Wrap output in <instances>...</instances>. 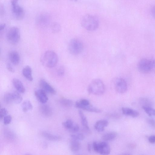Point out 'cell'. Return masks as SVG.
<instances>
[{
	"label": "cell",
	"instance_id": "cell-1",
	"mask_svg": "<svg viewBox=\"0 0 155 155\" xmlns=\"http://www.w3.org/2000/svg\"><path fill=\"white\" fill-rule=\"evenodd\" d=\"M81 24L85 29L89 31H94L98 28L99 21L96 16L91 14H86L81 18Z\"/></svg>",
	"mask_w": 155,
	"mask_h": 155
},
{
	"label": "cell",
	"instance_id": "cell-2",
	"mask_svg": "<svg viewBox=\"0 0 155 155\" xmlns=\"http://www.w3.org/2000/svg\"><path fill=\"white\" fill-rule=\"evenodd\" d=\"M58 59V55L54 51L48 50L42 55L41 61L44 66L48 68H52L56 65Z\"/></svg>",
	"mask_w": 155,
	"mask_h": 155
},
{
	"label": "cell",
	"instance_id": "cell-3",
	"mask_svg": "<svg viewBox=\"0 0 155 155\" xmlns=\"http://www.w3.org/2000/svg\"><path fill=\"white\" fill-rule=\"evenodd\" d=\"M87 91L88 93L95 95L103 94L105 91V87L103 81L97 79L93 80L89 85Z\"/></svg>",
	"mask_w": 155,
	"mask_h": 155
},
{
	"label": "cell",
	"instance_id": "cell-4",
	"mask_svg": "<svg viewBox=\"0 0 155 155\" xmlns=\"http://www.w3.org/2000/svg\"><path fill=\"white\" fill-rule=\"evenodd\" d=\"M84 45L82 41L78 39L74 38L69 41L68 49L72 54L77 55L81 54L83 50Z\"/></svg>",
	"mask_w": 155,
	"mask_h": 155
},
{
	"label": "cell",
	"instance_id": "cell-5",
	"mask_svg": "<svg viewBox=\"0 0 155 155\" xmlns=\"http://www.w3.org/2000/svg\"><path fill=\"white\" fill-rule=\"evenodd\" d=\"M94 150L102 155H108L110 152V146L107 141H94L92 145Z\"/></svg>",
	"mask_w": 155,
	"mask_h": 155
},
{
	"label": "cell",
	"instance_id": "cell-6",
	"mask_svg": "<svg viewBox=\"0 0 155 155\" xmlns=\"http://www.w3.org/2000/svg\"><path fill=\"white\" fill-rule=\"evenodd\" d=\"M154 62V59L143 58L139 61L138 67L141 73H147L153 70Z\"/></svg>",
	"mask_w": 155,
	"mask_h": 155
},
{
	"label": "cell",
	"instance_id": "cell-7",
	"mask_svg": "<svg viewBox=\"0 0 155 155\" xmlns=\"http://www.w3.org/2000/svg\"><path fill=\"white\" fill-rule=\"evenodd\" d=\"M6 38L8 41L12 44H16L18 43L20 38L19 28L16 27L10 28L7 32Z\"/></svg>",
	"mask_w": 155,
	"mask_h": 155
},
{
	"label": "cell",
	"instance_id": "cell-8",
	"mask_svg": "<svg viewBox=\"0 0 155 155\" xmlns=\"http://www.w3.org/2000/svg\"><path fill=\"white\" fill-rule=\"evenodd\" d=\"M18 0H11L12 10L14 17L17 20H21L25 16L23 8L19 5Z\"/></svg>",
	"mask_w": 155,
	"mask_h": 155
},
{
	"label": "cell",
	"instance_id": "cell-9",
	"mask_svg": "<svg viewBox=\"0 0 155 155\" xmlns=\"http://www.w3.org/2000/svg\"><path fill=\"white\" fill-rule=\"evenodd\" d=\"M114 86L116 91L120 94L125 93L127 91V82L123 78H116L114 82Z\"/></svg>",
	"mask_w": 155,
	"mask_h": 155
},
{
	"label": "cell",
	"instance_id": "cell-10",
	"mask_svg": "<svg viewBox=\"0 0 155 155\" xmlns=\"http://www.w3.org/2000/svg\"><path fill=\"white\" fill-rule=\"evenodd\" d=\"M39 85L41 89L46 93L52 94H56L55 89L45 79H41L39 81Z\"/></svg>",
	"mask_w": 155,
	"mask_h": 155
},
{
	"label": "cell",
	"instance_id": "cell-11",
	"mask_svg": "<svg viewBox=\"0 0 155 155\" xmlns=\"http://www.w3.org/2000/svg\"><path fill=\"white\" fill-rule=\"evenodd\" d=\"M35 94L38 101L42 104H45L48 101V97L46 92L41 89L35 90Z\"/></svg>",
	"mask_w": 155,
	"mask_h": 155
},
{
	"label": "cell",
	"instance_id": "cell-12",
	"mask_svg": "<svg viewBox=\"0 0 155 155\" xmlns=\"http://www.w3.org/2000/svg\"><path fill=\"white\" fill-rule=\"evenodd\" d=\"M78 113L80 117L81 124L84 130L87 132L90 133L87 119L83 112L81 110H78Z\"/></svg>",
	"mask_w": 155,
	"mask_h": 155
},
{
	"label": "cell",
	"instance_id": "cell-13",
	"mask_svg": "<svg viewBox=\"0 0 155 155\" xmlns=\"http://www.w3.org/2000/svg\"><path fill=\"white\" fill-rule=\"evenodd\" d=\"M8 58L11 62L14 65L18 64L20 62V56L16 51H10L8 54Z\"/></svg>",
	"mask_w": 155,
	"mask_h": 155
},
{
	"label": "cell",
	"instance_id": "cell-14",
	"mask_svg": "<svg viewBox=\"0 0 155 155\" xmlns=\"http://www.w3.org/2000/svg\"><path fill=\"white\" fill-rule=\"evenodd\" d=\"M12 83L15 88L18 92L21 93H25V88L21 81L18 78H15L12 79Z\"/></svg>",
	"mask_w": 155,
	"mask_h": 155
},
{
	"label": "cell",
	"instance_id": "cell-15",
	"mask_svg": "<svg viewBox=\"0 0 155 155\" xmlns=\"http://www.w3.org/2000/svg\"><path fill=\"white\" fill-rule=\"evenodd\" d=\"M108 124V121L106 120H99L95 123L94 128L97 131L101 132L104 131L105 127L107 126Z\"/></svg>",
	"mask_w": 155,
	"mask_h": 155
},
{
	"label": "cell",
	"instance_id": "cell-16",
	"mask_svg": "<svg viewBox=\"0 0 155 155\" xmlns=\"http://www.w3.org/2000/svg\"><path fill=\"white\" fill-rule=\"evenodd\" d=\"M39 110L41 114L43 116L48 117L52 114V111L51 108L48 105L43 104L39 107Z\"/></svg>",
	"mask_w": 155,
	"mask_h": 155
},
{
	"label": "cell",
	"instance_id": "cell-17",
	"mask_svg": "<svg viewBox=\"0 0 155 155\" xmlns=\"http://www.w3.org/2000/svg\"><path fill=\"white\" fill-rule=\"evenodd\" d=\"M121 110L123 114L125 115L136 117L139 115V113L137 111L130 108L123 107Z\"/></svg>",
	"mask_w": 155,
	"mask_h": 155
},
{
	"label": "cell",
	"instance_id": "cell-18",
	"mask_svg": "<svg viewBox=\"0 0 155 155\" xmlns=\"http://www.w3.org/2000/svg\"><path fill=\"white\" fill-rule=\"evenodd\" d=\"M22 74L23 76L28 81H31L33 80L32 70L29 66H25L22 70Z\"/></svg>",
	"mask_w": 155,
	"mask_h": 155
},
{
	"label": "cell",
	"instance_id": "cell-19",
	"mask_svg": "<svg viewBox=\"0 0 155 155\" xmlns=\"http://www.w3.org/2000/svg\"><path fill=\"white\" fill-rule=\"evenodd\" d=\"M42 136L45 139L52 141H58L60 140L61 137L60 136L52 134L45 131L41 132Z\"/></svg>",
	"mask_w": 155,
	"mask_h": 155
},
{
	"label": "cell",
	"instance_id": "cell-20",
	"mask_svg": "<svg viewBox=\"0 0 155 155\" xmlns=\"http://www.w3.org/2000/svg\"><path fill=\"white\" fill-rule=\"evenodd\" d=\"M49 21L48 16L46 14H41L37 17L36 18L37 23L41 26H44L46 25Z\"/></svg>",
	"mask_w": 155,
	"mask_h": 155
},
{
	"label": "cell",
	"instance_id": "cell-21",
	"mask_svg": "<svg viewBox=\"0 0 155 155\" xmlns=\"http://www.w3.org/2000/svg\"><path fill=\"white\" fill-rule=\"evenodd\" d=\"M71 151L74 153L78 152L81 148V144L79 141L71 139L70 144Z\"/></svg>",
	"mask_w": 155,
	"mask_h": 155
},
{
	"label": "cell",
	"instance_id": "cell-22",
	"mask_svg": "<svg viewBox=\"0 0 155 155\" xmlns=\"http://www.w3.org/2000/svg\"><path fill=\"white\" fill-rule=\"evenodd\" d=\"M3 134L5 138L9 141H13L15 139V136L14 133L8 129H4Z\"/></svg>",
	"mask_w": 155,
	"mask_h": 155
},
{
	"label": "cell",
	"instance_id": "cell-23",
	"mask_svg": "<svg viewBox=\"0 0 155 155\" xmlns=\"http://www.w3.org/2000/svg\"><path fill=\"white\" fill-rule=\"evenodd\" d=\"M117 135V133L115 132H109L103 135L102 139L103 140L105 141H110L115 139Z\"/></svg>",
	"mask_w": 155,
	"mask_h": 155
},
{
	"label": "cell",
	"instance_id": "cell-24",
	"mask_svg": "<svg viewBox=\"0 0 155 155\" xmlns=\"http://www.w3.org/2000/svg\"><path fill=\"white\" fill-rule=\"evenodd\" d=\"M21 107L23 111L24 112H26L31 110L33 109V106L29 100H26L22 103Z\"/></svg>",
	"mask_w": 155,
	"mask_h": 155
},
{
	"label": "cell",
	"instance_id": "cell-25",
	"mask_svg": "<svg viewBox=\"0 0 155 155\" xmlns=\"http://www.w3.org/2000/svg\"><path fill=\"white\" fill-rule=\"evenodd\" d=\"M13 103L18 104L20 103L22 100V97L18 91L12 92Z\"/></svg>",
	"mask_w": 155,
	"mask_h": 155
},
{
	"label": "cell",
	"instance_id": "cell-26",
	"mask_svg": "<svg viewBox=\"0 0 155 155\" xmlns=\"http://www.w3.org/2000/svg\"><path fill=\"white\" fill-rule=\"evenodd\" d=\"M75 123L71 119H68L63 122L62 124L66 129L71 131Z\"/></svg>",
	"mask_w": 155,
	"mask_h": 155
},
{
	"label": "cell",
	"instance_id": "cell-27",
	"mask_svg": "<svg viewBox=\"0 0 155 155\" xmlns=\"http://www.w3.org/2000/svg\"><path fill=\"white\" fill-rule=\"evenodd\" d=\"M59 102L61 105L66 107H71L73 104V102L71 100L64 98L60 99Z\"/></svg>",
	"mask_w": 155,
	"mask_h": 155
},
{
	"label": "cell",
	"instance_id": "cell-28",
	"mask_svg": "<svg viewBox=\"0 0 155 155\" xmlns=\"http://www.w3.org/2000/svg\"><path fill=\"white\" fill-rule=\"evenodd\" d=\"M142 108L149 116H155V109L151 107L143 106Z\"/></svg>",
	"mask_w": 155,
	"mask_h": 155
},
{
	"label": "cell",
	"instance_id": "cell-29",
	"mask_svg": "<svg viewBox=\"0 0 155 155\" xmlns=\"http://www.w3.org/2000/svg\"><path fill=\"white\" fill-rule=\"evenodd\" d=\"M71 139L80 141L83 140L85 138V136L82 133H75L71 134Z\"/></svg>",
	"mask_w": 155,
	"mask_h": 155
},
{
	"label": "cell",
	"instance_id": "cell-30",
	"mask_svg": "<svg viewBox=\"0 0 155 155\" xmlns=\"http://www.w3.org/2000/svg\"><path fill=\"white\" fill-rule=\"evenodd\" d=\"M4 101L7 104H9L13 103L12 92H8L4 95Z\"/></svg>",
	"mask_w": 155,
	"mask_h": 155
},
{
	"label": "cell",
	"instance_id": "cell-31",
	"mask_svg": "<svg viewBox=\"0 0 155 155\" xmlns=\"http://www.w3.org/2000/svg\"><path fill=\"white\" fill-rule=\"evenodd\" d=\"M140 102L143 106L151 107L152 104V102L147 98H142L140 99Z\"/></svg>",
	"mask_w": 155,
	"mask_h": 155
},
{
	"label": "cell",
	"instance_id": "cell-32",
	"mask_svg": "<svg viewBox=\"0 0 155 155\" xmlns=\"http://www.w3.org/2000/svg\"><path fill=\"white\" fill-rule=\"evenodd\" d=\"M65 69L63 65L60 66L57 69V75L59 76H62L64 74Z\"/></svg>",
	"mask_w": 155,
	"mask_h": 155
},
{
	"label": "cell",
	"instance_id": "cell-33",
	"mask_svg": "<svg viewBox=\"0 0 155 155\" xmlns=\"http://www.w3.org/2000/svg\"><path fill=\"white\" fill-rule=\"evenodd\" d=\"M60 25L57 23H55L53 24L52 26V30L54 33L59 32L61 30Z\"/></svg>",
	"mask_w": 155,
	"mask_h": 155
},
{
	"label": "cell",
	"instance_id": "cell-34",
	"mask_svg": "<svg viewBox=\"0 0 155 155\" xmlns=\"http://www.w3.org/2000/svg\"><path fill=\"white\" fill-rule=\"evenodd\" d=\"M8 113L7 110L4 108H1L0 110V118L2 119Z\"/></svg>",
	"mask_w": 155,
	"mask_h": 155
},
{
	"label": "cell",
	"instance_id": "cell-35",
	"mask_svg": "<svg viewBox=\"0 0 155 155\" xmlns=\"http://www.w3.org/2000/svg\"><path fill=\"white\" fill-rule=\"evenodd\" d=\"M3 123L5 125H8L11 123L12 120V116L10 115H7L3 119Z\"/></svg>",
	"mask_w": 155,
	"mask_h": 155
},
{
	"label": "cell",
	"instance_id": "cell-36",
	"mask_svg": "<svg viewBox=\"0 0 155 155\" xmlns=\"http://www.w3.org/2000/svg\"><path fill=\"white\" fill-rule=\"evenodd\" d=\"M6 68L7 70L12 73H14L15 72V70L12 66L11 64L8 63L6 65Z\"/></svg>",
	"mask_w": 155,
	"mask_h": 155
},
{
	"label": "cell",
	"instance_id": "cell-37",
	"mask_svg": "<svg viewBox=\"0 0 155 155\" xmlns=\"http://www.w3.org/2000/svg\"><path fill=\"white\" fill-rule=\"evenodd\" d=\"M148 123L152 127L155 128V120L152 119H149L147 120Z\"/></svg>",
	"mask_w": 155,
	"mask_h": 155
},
{
	"label": "cell",
	"instance_id": "cell-38",
	"mask_svg": "<svg viewBox=\"0 0 155 155\" xmlns=\"http://www.w3.org/2000/svg\"><path fill=\"white\" fill-rule=\"evenodd\" d=\"M149 142L152 143H155V136L151 135L148 138Z\"/></svg>",
	"mask_w": 155,
	"mask_h": 155
},
{
	"label": "cell",
	"instance_id": "cell-39",
	"mask_svg": "<svg viewBox=\"0 0 155 155\" xmlns=\"http://www.w3.org/2000/svg\"><path fill=\"white\" fill-rule=\"evenodd\" d=\"M150 13L152 16L155 19V5L151 8Z\"/></svg>",
	"mask_w": 155,
	"mask_h": 155
},
{
	"label": "cell",
	"instance_id": "cell-40",
	"mask_svg": "<svg viewBox=\"0 0 155 155\" xmlns=\"http://www.w3.org/2000/svg\"><path fill=\"white\" fill-rule=\"evenodd\" d=\"M5 10L4 6L3 5H1L0 6V14L1 15H2L4 14Z\"/></svg>",
	"mask_w": 155,
	"mask_h": 155
},
{
	"label": "cell",
	"instance_id": "cell-41",
	"mask_svg": "<svg viewBox=\"0 0 155 155\" xmlns=\"http://www.w3.org/2000/svg\"><path fill=\"white\" fill-rule=\"evenodd\" d=\"M6 27V24H2L0 25V31L4 30Z\"/></svg>",
	"mask_w": 155,
	"mask_h": 155
},
{
	"label": "cell",
	"instance_id": "cell-42",
	"mask_svg": "<svg viewBox=\"0 0 155 155\" xmlns=\"http://www.w3.org/2000/svg\"><path fill=\"white\" fill-rule=\"evenodd\" d=\"M87 149L88 151L91 152V146L90 143H88L87 146Z\"/></svg>",
	"mask_w": 155,
	"mask_h": 155
},
{
	"label": "cell",
	"instance_id": "cell-43",
	"mask_svg": "<svg viewBox=\"0 0 155 155\" xmlns=\"http://www.w3.org/2000/svg\"><path fill=\"white\" fill-rule=\"evenodd\" d=\"M152 71L155 72V59H154V64Z\"/></svg>",
	"mask_w": 155,
	"mask_h": 155
},
{
	"label": "cell",
	"instance_id": "cell-44",
	"mask_svg": "<svg viewBox=\"0 0 155 155\" xmlns=\"http://www.w3.org/2000/svg\"><path fill=\"white\" fill-rule=\"evenodd\" d=\"M73 0L75 1H76L77 0Z\"/></svg>",
	"mask_w": 155,
	"mask_h": 155
}]
</instances>
